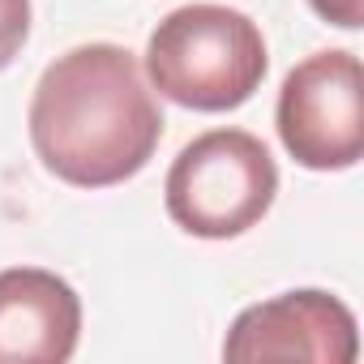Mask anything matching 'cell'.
Here are the masks:
<instances>
[{"label": "cell", "mask_w": 364, "mask_h": 364, "mask_svg": "<svg viewBox=\"0 0 364 364\" xmlns=\"http://www.w3.org/2000/svg\"><path fill=\"white\" fill-rule=\"evenodd\" d=\"M39 163L77 189L133 180L163 141V112L141 65L120 43H82L56 56L31 95Z\"/></svg>", "instance_id": "6da1fadb"}, {"label": "cell", "mask_w": 364, "mask_h": 364, "mask_svg": "<svg viewBox=\"0 0 364 364\" xmlns=\"http://www.w3.org/2000/svg\"><path fill=\"white\" fill-rule=\"evenodd\" d=\"M266 65L262 26L228 5H180L146 43L150 86L189 112H232L249 103Z\"/></svg>", "instance_id": "7a4b0ae2"}, {"label": "cell", "mask_w": 364, "mask_h": 364, "mask_svg": "<svg viewBox=\"0 0 364 364\" xmlns=\"http://www.w3.org/2000/svg\"><path fill=\"white\" fill-rule=\"evenodd\" d=\"M279 193V167L262 137L245 129H210L176 154L167 171V215L202 240L245 236L266 219Z\"/></svg>", "instance_id": "3957f363"}, {"label": "cell", "mask_w": 364, "mask_h": 364, "mask_svg": "<svg viewBox=\"0 0 364 364\" xmlns=\"http://www.w3.org/2000/svg\"><path fill=\"white\" fill-rule=\"evenodd\" d=\"M283 150L309 171H347L364 154V73L355 52L330 48L300 60L279 90Z\"/></svg>", "instance_id": "277c9868"}, {"label": "cell", "mask_w": 364, "mask_h": 364, "mask_svg": "<svg viewBox=\"0 0 364 364\" xmlns=\"http://www.w3.org/2000/svg\"><path fill=\"white\" fill-rule=\"evenodd\" d=\"M360 355V334L351 309L317 287L283 291L274 300L249 304L223 343V360H313L351 364Z\"/></svg>", "instance_id": "5b68a950"}, {"label": "cell", "mask_w": 364, "mask_h": 364, "mask_svg": "<svg viewBox=\"0 0 364 364\" xmlns=\"http://www.w3.org/2000/svg\"><path fill=\"white\" fill-rule=\"evenodd\" d=\"M82 338L77 291L39 266L0 270V364H65Z\"/></svg>", "instance_id": "8992f818"}, {"label": "cell", "mask_w": 364, "mask_h": 364, "mask_svg": "<svg viewBox=\"0 0 364 364\" xmlns=\"http://www.w3.org/2000/svg\"><path fill=\"white\" fill-rule=\"evenodd\" d=\"M31 39V0H0V69H9Z\"/></svg>", "instance_id": "52a82bcc"}, {"label": "cell", "mask_w": 364, "mask_h": 364, "mask_svg": "<svg viewBox=\"0 0 364 364\" xmlns=\"http://www.w3.org/2000/svg\"><path fill=\"white\" fill-rule=\"evenodd\" d=\"M309 9L321 22L338 26V31H360L364 26V0H309Z\"/></svg>", "instance_id": "ba28073f"}]
</instances>
